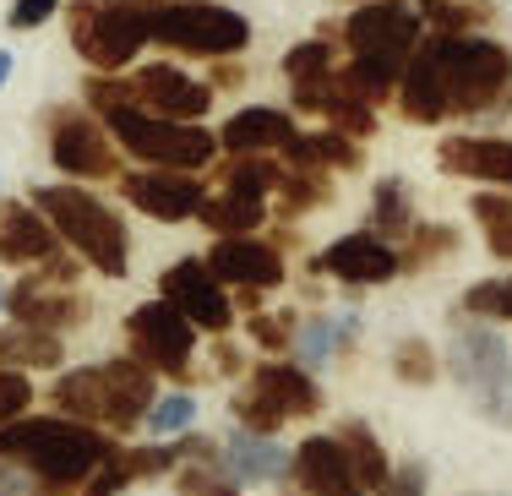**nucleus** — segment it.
Wrapping results in <instances>:
<instances>
[{
	"label": "nucleus",
	"mask_w": 512,
	"mask_h": 496,
	"mask_svg": "<svg viewBox=\"0 0 512 496\" xmlns=\"http://www.w3.org/2000/svg\"><path fill=\"white\" fill-rule=\"evenodd\" d=\"M512 93V50L491 33H425L393 110L409 126H442L502 110Z\"/></svg>",
	"instance_id": "1"
},
{
	"label": "nucleus",
	"mask_w": 512,
	"mask_h": 496,
	"mask_svg": "<svg viewBox=\"0 0 512 496\" xmlns=\"http://www.w3.org/2000/svg\"><path fill=\"white\" fill-rule=\"evenodd\" d=\"M120 437L99 426L66 420L55 409H33V415L0 426V464H11L28 480V496H82L88 480L115 458Z\"/></svg>",
	"instance_id": "2"
},
{
	"label": "nucleus",
	"mask_w": 512,
	"mask_h": 496,
	"mask_svg": "<svg viewBox=\"0 0 512 496\" xmlns=\"http://www.w3.org/2000/svg\"><path fill=\"white\" fill-rule=\"evenodd\" d=\"M322 33L338 39V50H344L338 82L371 110L398 99V82H404L414 50L425 44V22L414 0H365L344 22H327Z\"/></svg>",
	"instance_id": "3"
},
{
	"label": "nucleus",
	"mask_w": 512,
	"mask_h": 496,
	"mask_svg": "<svg viewBox=\"0 0 512 496\" xmlns=\"http://www.w3.org/2000/svg\"><path fill=\"white\" fill-rule=\"evenodd\" d=\"M153 404H158V377L137 355H109V360H93V366H66L50 387L55 415L99 426L120 442L148 426Z\"/></svg>",
	"instance_id": "4"
},
{
	"label": "nucleus",
	"mask_w": 512,
	"mask_h": 496,
	"mask_svg": "<svg viewBox=\"0 0 512 496\" xmlns=\"http://www.w3.org/2000/svg\"><path fill=\"white\" fill-rule=\"evenodd\" d=\"M28 202L55 224L60 246H66L71 257H82L99 278H126L131 273V229L104 197H93L77 180H50V186H33Z\"/></svg>",
	"instance_id": "5"
},
{
	"label": "nucleus",
	"mask_w": 512,
	"mask_h": 496,
	"mask_svg": "<svg viewBox=\"0 0 512 496\" xmlns=\"http://www.w3.org/2000/svg\"><path fill=\"white\" fill-rule=\"evenodd\" d=\"M442 366H447L453 387L469 398V409L485 420V426L512 431V344L502 338V328L458 317Z\"/></svg>",
	"instance_id": "6"
},
{
	"label": "nucleus",
	"mask_w": 512,
	"mask_h": 496,
	"mask_svg": "<svg viewBox=\"0 0 512 496\" xmlns=\"http://www.w3.org/2000/svg\"><path fill=\"white\" fill-rule=\"evenodd\" d=\"M115 137V148L126 159H137L142 169H180V175H202L218 164V131L213 126H191V120H164L142 104H115L99 115Z\"/></svg>",
	"instance_id": "7"
},
{
	"label": "nucleus",
	"mask_w": 512,
	"mask_h": 496,
	"mask_svg": "<svg viewBox=\"0 0 512 496\" xmlns=\"http://www.w3.org/2000/svg\"><path fill=\"white\" fill-rule=\"evenodd\" d=\"M153 6L158 0H71L66 6L71 50L82 55L88 71L120 77L153 44Z\"/></svg>",
	"instance_id": "8"
},
{
	"label": "nucleus",
	"mask_w": 512,
	"mask_h": 496,
	"mask_svg": "<svg viewBox=\"0 0 512 496\" xmlns=\"http://www.w3.org/2000/svg\"><path fill=\"white\" fill-rule=\"evenodd\" d=\"M327 409L322 377H311L295 360H256L246 371V382L229 393V415H235L240 431H256V437H278L295 420H316Z\"/></svg>",
	"instance_id": "9"
},
{
	"label": "nucleus",
	"mask_w": 512,
	"mask_h": 496,
	"mask_svg": "<svg viewBox=\"0 0 512 496\" xmlns=\"http://www.w3.org/2000/svg\"><path fill=\"white\" fill-rule=\"evenodd\" d=\"M153 44L186 60H240L251 50V17L224 0H158Z\"/></svg>",
	"instance_id": "10"
},
{
	"label": "nucleus",
	"mask_w": 512,
	"mask_h": 496,
	"mask_svg": "<svg viewBox=\"0 0 512 496\" xmlns=\"http://www.w3.org/2000/svg\"><path fill=\"white\" fill-rule=\"evenodd\" d=\"M44 148H50V164L60 169L66 180H120L126 169L120 159L126 153L115 148L109 126L88 104H50L44 110Z\"/></svg>",
	"instance_id": "11"
},
{
	"label": "nucleus",
	"mask_w": 512,
	"mask_h": 496,
	"mask_svg": "<svg viewBox=\"0 0 512 496\" xmlns=\"http://www.w3.org/2000/svg\"><path fill=\"white\" fill-rule=\"evenodd\" d=\"M197 344H202V333L164 295H153V300L126 311V355H137L158 382H191Z\"/></svg>",
	"instance_id": "12"
},
{
	"label": "nucleus",
	"mask_w": 512,
	"mask_h": 496,
	"mask_svg": "<svg viewBox=\"0 0 512 496\" xmlns=\"http://www.w3.org/2000/svg\"><path fill=\"white\" fill-rule=\"evenodd\" d=\"M158 295H164L202 338H229L235 322H240L235 295L218 284V273L207 268V257H175L164 273H158Z\"/></svg>",
	"instance_id": "13"
},
{
	"label": "nucleus",
	"mask_w": 512,
	"mask_h": 496,
	"mask_svg": "<svg viewBox=\"0 0 512 496\" xmlns=\"http://www.w3.org/2000/svg\"><path fill=\"white\" fill-rule=\"evenodd\" d=\"M316 278H333L344 289H382L393 278H404V251L393 240L371 235V229H349V235L327 240L322 251L311 257Z\"/></svg>",
	"instance_id": "14"
},
{
	"label": "nucleus",
	"mask_w": 512,
	"mask_h": 496,
	"mask_svg": "<svg viewBox=\"0 0 512 496\" xmlns=\"http://www.w3.org/2000/svg\"><path fill=\"white\" fill-rule=\"evenodd\" d=\"M202 257L229 295H273V289L289 284L284 246L273 235H229V240H213Z\"/></svg>",
	"instance_id": "15"
},
{
	"label": "nucleus",
	"mask_w": 512,
	"mask_h": 496,
	"mask_svg": "<svg viewBox=\"0 0 512 496\" xmlns=\"http://www.w3.org/2000/svg\"><path fill=\"white\" fill-rule=\"evenodd\" d=\"M126 208H137L153 224H191L202 213V202L213 197L202 175H180V169H126L115 180Z\"/></svg>",
	"instance_id": "16"
},
{
	"label": "nucleus",
	"mask_w": 512,
	"mask_h": 496,
	"mask_svg": "<svg viewBox=\"0 0 512 496\" xmlns=\"http://www.w3.org/2000/svg\"><path fill=\"white\" fill-rule=\"evenodd\" d=\"M6 317L17 322V328H39V333L66 338L93 317V306H88V295H82L77 284H60V278H50V273H22L17 284H11Z\"/></svg>",
	"instance_id": "17"
},
{
	"label": "nucleus",
	"mask_w": 512,
	"mask_h": 496,
	"mask_svg": "<svg viewBox=\"0 0 512 496\" xmlns=\"http://www.w3.org/2000/svg\"><path fill=\"white\" fill-rule=\"evenodd\" d=\"M131 99H137L142 110L164 115V120H191V126H202V120L213 115L218 93L207 77H191L175 60H148V66L131 71Z\"/></svg>",
	"instance_id": "18"
},
{
	"label": "nucleus",
	"mask_w": 512,
	"mask_h": 496,
	"mask_svg": "<svg viewBox=\"0 0 512 496\" xmlns=\"http://www.w3.org/2000/svg\"><path fill=\"white\" fill-rule=\"evenodd\" d=\"M289 496H371L365 480L349 464V447L333 437V431H311V437L295 442L289 453Z\"/></svg>",
	"instance_id": "19"
},
{
	"label": "nucleus",
	"mask_w": 512,
	"mask_h": 496,
	"mask_svg": "<svg viewBox=\"0 0 512 496\" xmlns=\"http://www.w3.org/2000/svg\"><path fill=\"white\" fill-rule=\"evenodd\" d=\"M60 235L55 224L33 208L28 197H6L0 202V268H17V273H39L44 262L60 257Z\"/></svg>",
	"instance_id": "20"
},
{
	"label": "nucleus",
	"mask_w": 512,
	"mask_h": 496,
	"mask_svg": "<svg viewBox=\"0 0 512 496\" xmlns=\"http://www.w3.org/2000/svg\"><path fill=\"white\" fill-rule=\"evenodd\" d=\"M436 169L453 180H474V186L491 191H512V137H474V131H458V137L436 142Z\"/></svg>",
	"instance_id": "21"
},
{
	"label": "nucleus",
	"mask_w": 512,
	"mask_h": 496,
	"mask_svg": "<svg viewBox=\"0 0 512 496\" xmlns=\"http://www.w3.org/2000/svg\"><path fill=\"white\" fill-rule=\"evenodd\" d=\"M295 137H300L295 110H278V104H246V110H235L224 126H218V148H224V159H246V153L278 159Z\"/></svg>",
	"instance_id": "22"
},
{
	"label": "nucleus",
	"mask_w": 512,
	"mask_h": 496,
	"mask_svg": "<svg viewBox=\"0 0 512 496\" xmlns=\"http://www.w3.org/2000/svg\"><path fill=\"white\" fill-rule=\"evenodd\" d=\"M289 453L295 447H284L278 437H256V431H224L218 437V458H224V469L240 480V486H284L289 480Z\"/></svg>",
	"instance_id": "23"
},
{
	"label": "nucleus",
	"mask_w": 512,
	"mask_h": 496,
	"mask_svg": "<svg viewBox=\"0 0 512 496\" xmlns=\"http://www.w3.org/2000/svg\"><path fill=\"white\" fill-rule=\"evenodd\" d=\"M289 169H327V175H355L365 169V142L344 137L333 126H316V131H300L284 153H278Z\"/></svg>",
	"instance_id": "24"
},
{
	"label": "nucleus",
	"mask_w": 512,
	"mask_h": 496,
	"mask_svg": "<svg viewBox=\"0 0 512 496\" xmlns=\"http://www.w3.org/2000/svg\"><path fill=\"white\" fill-rule=\"evenodd\" d=\"M197 224H202L213 240H229V235H267V224H273V202L235 197V191H213V197L202 202Z\"/></svg>",
	"instance_id": "25"
},
{
	"label": "nucleus",
	"mask_w": 512,
	"mask_h": 496,
	"mask_svg": "<svg viewBox=\"0 0 512 496\" xmlns=\"http://www.w3.org/2000/svg\"><path fill=\"white\" fill-rule=\"evenodd\" d=\"M414 224H420V213H414V191L404 175H382L371 186V213H365V229L382 240H393V246H404L414 235Z\"/></svg>",
	"instance_id": "26"
},
{
	"label": "nucleus",
	"mask_w": 512,
	"mask_h": 496,
	"mask_svg": "<svg viewBox=\"0 0 512 496\" xmlns=\"http://www.w3.org/2000/svg\"><path fill=\"white\" fill-rule=\"evenodd\" d=\"M0 371H66V338L39 333V328H0Z\"/></svg>",
	"instance_id": "27"
},
{
	"label": "nucleus",
	"mask_w": 512,
	"mask_h": 496,
	"mask_svg": "<svg viewBox=\"0 0 512 496\" xmlns=\"http://www.w3.org/2000/svg\"><path fill=\"white\" fill-rule=\"evenodd\" d=\"M284 159H267V153H246V159H224L213 164V191H235V197H256L273 202L284 186Z\"/></svg>",
	"instance_id": "28"
},
{
	"label": "nucleus",
	"mask_w": 512,
	"mask_h": 496,
	"mask_svg": "<svg viewBox=\"0 0 512 496\" xmlns=\"http://www.w3.org/2000/svg\"><path fill=\"white\" fill-rule=\"evenodd\" d=\"M333 197L338 191H333V175H327V169H289L284 186H278V197H273V219L278 224H300L306 213L333 208Z\"/></svg>",
	"instance_id": "29"
},
{
	"label": "nucleus",
	"mask_w": 512,
	"mask_h": 496,
	"mask_svg": "<svg viewBox=\"0 0 512 496\" xmlns=\"http://www.w3.org/2000/svg\"><path fill=\"white\" fill-rule=\"evenodd\" d=\"M338 442L349 447V464H355V475L365 480V491H382L387 480H393V453H387L382 447V437H376L371 426H365V420H344V426L333 431Z\"/></svg>",
	"instance_id": "30"
},
{
	"label": "nucleus",
	"mask_w": 512,
	"mask_h": 496,
	"mask_svg": "<svg viewBox=\"0 0 512 496\" xmlns=\"http://www.w3.org/2000/svg\"><path fill=\"white\" fill-rule=\"evenodd\" d=\"M289 360H295V366H306L311 377H322L327 366H344V349H338V317H327V311H306V317H300V333H295Z\"/></svg>",
	"instance_id": "31"
},
{
	"label": "nucleus",
	"mask_w": 512,
	"mask_h": 496,
	"mask_svg": "<svg viewBox=\"0 0 512 496\" xmlns=\"http://www.w3.org/2000/svg\"><path fill=\"white\" fill-rule=\"evenodd\" d=\"M398 251H404V273H425V268H436V262H453L463 251V235H458V224L420 219V224H414V235Z\"/></svg>",
	"instance_id": "32"
},
{
	"label": "nucleus",
	"mask_w": 512,
	"mask_h": 496,
	"mask_svg": "<svg viewBox=\"0 0 512 496\" xmlns=\"http://www.w3.org/2000/svg\"><path fill=\"white\" fill-rule=\"evenodd\" d=\"M338 66H344V50H338V39H327V33H311V39H300L284 50V82L289 88L322 82V77H333Z\"/></svg>",
	"instance_id": "33"
},
{
	"label": "nucleus",
	"mask_w": 512,
	"mask_h": 496,
	"mask_svg": "<svg viewBox=\"0 0 512 496\" xmlns=\"http://www.w3.org/2000/svg\"><path fill=\"white\" fill-rule=\"evenodd\" d=\"M197 415H202L197 393H191V387H169V393H158V404H153V415L142 431H148V442H180V437L197 431Z\"/></svg>",
	"instance_id": "34"
},
{
	"label": "nucleus",
	"mask_w": 512,
	"mask_h": 496,
	"mask_svg": "<svg viewBox=\"0 0 512 496\" xmlns=\"http://www.w3.org/2000/svg\"><path fill=\"white\" fill-rule=\"evenodd\" d=\"M414 6L425 33H485V22L496 17L491 0H414Z\"/></svg>",
	"instance_id": "35"
},
{
	"label": "nucleus",
	"mask_w": 512,
	"mask_h": 496,
	"mask_svg": "<svg viewBox=\"0 0 512 496\" xmlns=\"http://www.w3.org/2000/svg\"><path fill=\"white\" fill-rule=\"evenodd\" d=\"M458 317H474V322H491V328H512V273H496V278H474L458 300Z\"/></svg>",
	"instance_id": "36"
},
{
	"label": "nucleus",
	"mask_w": 512,
	"mask_h": 496,
	"mask_svg": "<svg viewBox=\"0 0 512 496\" xmlns=\"http://www.w3.org/2000/svg\"><path fill=\"white\" fill-rule=\"evenodd\" d=\"M387 366H393V382H404V387H436V377L447 371L442 355H436V344L420 338V333L398 338L393 355H387Z\"/></svg>",
	"instance_id": "37"
},
{
	"label": "nucleus",
	"mask_w": 512,
	"mask_h": 496,
	"mask_svg": "<svg viewBox=\"0 0 512 496\" xmlns=\"http://www.w3.org/2000/svg\"><path fill=\"white\" fill-rule=\"evenodd\" d=\"M169 480H175V496H246V486L229 475L218 453L213 458H186Z\"/></svg>",
	"instance_id": "38"
},
{
	"label": "nucleus",
	"mask_w": 512,
	"mask_h": 496,
	"mask_svg": "<svg viewBox=\"0 0 512 496\" xmlns=\"http://www.w3.org/2000/svg\"><path fill=\"white\" fill-rule=\"evenodd\" d=\"M295 333H300V311H295V306H284V311H256V317H246V338L262 349L267 360H289Z\"/></svg>",
	"instance_id": "39"
},
{
	"label": "nucleus",
	"mask_w": 512,
	"mask_h": 496,
	"mask_svg": "<svg viewBox=\"0 0 512 496\" xmlns=\"http://www.w3.org/2000/svg\"><path fill=\"white\" fill-rule=\"evenodd\" d=\"M33 415V382L28 371H0V426Z\"/></svg>",
	"instance_id": "40"
},
{
	"label": "nucleus",
	"mask_w": 512,
	"mask_h": 496,
	"mask_svg": "<svg viewBox=\"0 0 512 496\" xmlns=\"http://www.w3.org/2000/svg\"><path fill=\"white\" fill-rule=\"evenodd\" d=\"M131 486H137V475H131L126 442H120V447H115V458H109V464L99 469V475L88 480V491H82V496H126Z\"/></svg>",
	"instance_id": "41"
},
{
	"label": "nucleus",
	"mask_w": 512,
	"mask_h": 496,
	"mask_svg": "<svg viewBox=\"0 0 512 496\" xmlns=\"http://www.w3.org/2000/svg\"><path fill=\"white\" fill-rule=\"evenodd\" d=\"M376 496H431V464H425V458H398L393 480Z\"/></svg>",
	"instance_id": "42"
},
{
	"label": "nucleus",
	"mask_w": 512,
	"mask_h": 496,
	"mask_svg": "<svg viewBox=\"0 0 512 496\" xmlns=\"http://www.w3.org/2000/svg\"><path fill=\"white\" fill-rule=\"evenodd\" d=\"M469 219L480 224V235H485V229H496V224H507V219H512V191L474 186V197H469Z\"/></svg>",
	"instance_id": "43"
},
{
	"label": "nucleus",
	"mask_w": 512,
	"mask_h": 496,
	"mask_svg": "<svg viewBox=\"0 0 512 496\" xmlns=\"http://www.w3.org/2000/svg\"><path fill=\"white\" fill-rule=\"evenodd\" d=\"M60 6H66V0H11L6 28H11V33H33V28H44V22H50Z\"/></svg>",
	"instance_id": "44"
},
{
	"label": "nucleus",
	"mask_w": 512,
	"mask_h": 496,
	"mask_svg": "<svg viewBox=\"0 0 512 496\" xmlns=\"http://www.w3.org/2000/svg\"><path fill=\"white\" fill-rule=\"evenodd\" d=\"M246 355H240V344L235 338H213V377H224V382H246Z\"/></svg>",
	"instance_id": "45"
},
{
	"label": "nucleus",
	"mask_w": 512,
	"mask_h": 496,
	"mask_svg": "<svg viewBox=\"0 0 512 496\" xmlns=\"http://www.w3.org/2000/svg\"><path fill=\"white\" fill-rule=\"evenodd\" d=\"M213 93H229V88H240V82H246V66H240V60H213Z\"/></svg>",
	"instance_id": "46"
},
{
	"label": "nucleus",
	"mask_w": 512,
	"mask_h": 496,
	"mask_svg": "<svg viewBox=\"0 0 512 496\" xmlns=\"http://www.w3.org/2000/svg\"><path fill=\"white\" fill-rule=\"evenodd\" d=\"M485 251H491L496 262H512V219L496 224V229H485Z\"/></svg>",
	"instance_id": "47"
},
{
	"label": "nucleus",
	"mask_w": 512,
	"mask_h": 496,
	"mask_svg": "<svg viewBox=\"0 0 512 496\" xmlns=\"http://www.w3.org/2000/svg\"><path fill=\"white\" fill-rule=\"evenodd\" d=\"M0 496H28V480H22L11 464H0Z\"/></svg>",
	"instance_id": "48"
},
{
	"label": "nucleus",
	"mask_w": 512,
	"mask_h": 496,
	"mask_svg": "<svg viewBox=\"0 0 512 496\" xmlns=\"http://www.w3.org/2000/svg\"><path fill=\"white\" fill-rule=\"evenodd\" d=\"M11 66H17V60H11V50H0V88L11 82Z\"/></svg>",
	"instance_id": "49"
},
{
	"label": "nucleus",
	"mask_w": 512,
	"mask_h": 496,
	"mask_svg": "<svg viewBox=\"0 0 512 496\" xmlns=\"http://www.w3.org/2000/svg\"><path fill=\"white\" fill-rule=\"evenodd\" d=\"M6 306H11V284H0V317H6Z\"/></svg>",
	"instance_id": "50"
},
{
	"label": "nucleus",
	"mask_w": 512,
	"mask_h": 496,
	"mask_svg": "<svg viewBox=\"0 0 512 496\" xmlns=\"http://www.w3.org/2000/svg\"><path fill=\"white\" fill-rule=\"evenodd\" d=\"M463 496H491V491H463Z\"/></svg>",
	"instance_id": "51"
},
{
	"label": "nucleus",
	"mask_w": 512,
	"mask_h": 496,
	"mask_svg": "<svg viewBox=\"0 0 512 496\" xmlns=\"http://www.w3.org/2000/svg\"><path fill=\"white\" fill-rule=\"evenodd\" d=\"M502 110H512V93H507V104H502Z\"/></svg>",
	"instance_id": "52"
}]
</instances>
